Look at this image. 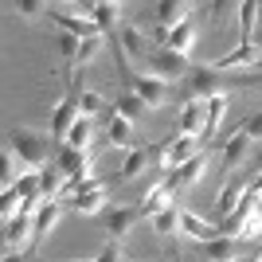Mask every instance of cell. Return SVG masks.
Instances as JSON below:
<instances>
[{"mask_svg":"<svg viewBox=\"0 0 262 262\" xmlns=\"http://www.w3.org/2000/svg\"><path fill=\"white\" fill-rule=\"evenodd\" d=\"M8 149L20 157L24 172H43L47 168V157H51V145H47V133H35L28 125H16L8 133Z\"/></svg>","mask_w":262,"mask_h":262,"instance_id":"cell-1","label":"cell"},{"mask_svg":"<svg viewBox=\"0 0 262 262\" xmlns=\"http://www.w3.org/2000/svg\"><path fill=\"white\" fill-rule=\"evenodd\" d=\"M258 227H262V215H258V200H254V192H251L239 208L219 223V235H223V239H254Z\"/></svg>","mask_w":262,"mask_h":262,"instance_id":"cell-2","label":"cell"},{"mask_svg":"<svg viewBox=\"0 0 262 262\" xmlns=\"http://www.w3.org/2000/svg\"><path fill=\"white\" fill-rule=\"evenodd\" d=\"M121 90H133L149 110H161L164 102H168V82L149 75V71H141V75H137V71H125V75H121Z\"/></svg>","mask_w":262,"mask_h":262,"instance_id":"cell-3","label":"cell"},{"mask_svg":"<svg viewBox=\"0 0 262 262\" xmlns=\"http://www.w3.org/2000/svg\"><path fill=\"white\" fill-rule=\"evenodd\" d=\"M47 20L59 24V32H63V35H75V39H94V35H102V28L94 24L90 8H82V12H67V8H59V4H51Z\"/></svg>","mask_w":262,"mask_h":262,"instance_id":"cell-4","label":"cell"},{"mask_svg":"<svg viewBox=\"0 0 262 262\" xmlns=\"http://www.w3.org/2000/svg\"><path fill=\"white\" fill-rule=\"evenodd\" d=\"M184 86H188V98L208 102V98H215V94H227L231 82L219 75V71H211V67H192V75L184 78Z\"/></svg>","mask_w":262,"mask_h":262,"instance_id":"cell-5","label":"cell"},{"mask_svg":"<svg viewBox=\"0 0 262 262\" xmlns=\"http://www.w3.org/2000/svg\"><path fill=\"white\" fill-rule=\"evenodd\" d=\"M208 164H211V157L208 153H200V157H192L188 164H180V168H172V176H164V188L172 192V196H180V192H188V188H196L204 176H208Z\"/></svg>","mask_w":262,"mask_h":262,"instance_id":"cell-6","label":"cell"},{"mask_svg":"<svg viewBox=\"0 0 262 262\" xmlns=\"http://www.w3.org/2000/svg\"><path fill=\"white\" fill-rule=\"evenodd\" d=\"M211 71H254V67H262V51L254 43H239V47H231L227 55H219V59H211Z\"/></svg>","mask_w":262,"mask_h":262,"instance_id":"cell-7","label":"cell"},{"mask_svg":"<svg viewBox=\"0 0 262 262\" xmlns=\"http://www.w3.org/2000/svg\"><path fill=\"white\" fill-rule=\"evenodd\" d=\"M149 75L164 78V82H176V78L192 75V63H188V55H176V51H153V59H149Z\"/></svg>","mask_w":262,"mask_h":262,"instance_id":"cell-8","label":"cell"},{"mask_svg":"<svg viewBox=\"0 0 262 262\" xmlns=\"http://www.w3.org/2000/svg\"><path fill=\"white\" fill-rule=\"evenodd\" d=\"M204 125H208V102L200 98H188L176 114V129L172 133H184V137H204Z\"/></svg>","mask_w":262,"mask_h":262,"instance_id":"cell-9","label":"cell"},{"mask_svg":"<svg viewBox=\"0 0 262 262\" xmlns=\"http://www.w3.org/2000/svg\"><path fill=\"white\" fill-rule=\"evenodd\" d=\"M28 243H35V215L20 211L4 223V251H24Z\"/></svg>","mask_w":262,"mask_h":262,"instance_id":"cell-10","label":"cell"},{"mask_svg":"<svg viewBox=\"0 0 262 262\" xmlns=\"http://www.w3.org/2000/svg\"><path fill=\"white\" fill-rule=\"evenodd\" d=\"M176 208V196L164 188V176H153V184L145 188V196H141V215L145 219H157L161 211Z\"/></svg>","mask_w":262,"mask_h":262,"instance_id":"cell-11","label":"cell"},{"mask_svg":"<svg viewBox=\"0 0 262 262\" xmlns=\"http://www.w3.org/2000/svg\"><path fill=\"white\" fill-rule=\"evenodd\" d=\"M180 235H184V239H196V243H204V247H208L211 239H219V227H215V223H208L204 215H196L192 208H180Z\"/></svg>","mask_w":262,"mask_h":262,"instance_id":"cell-12","label":"cell"},{"mask_svg":"<svg viewBox=\"0 0 262 262\" xmlns=\"http://www.w3.org/2000/svg\"><path fill=\"white\" fill-rule=\"evenodd\" d=\"M55 164L71 176V184L90 180V153H82V149H67V145H63V149H59V157H55Z\"/></svg>","mask_w":262,"mask_h":262,"instance_id":"cell-13","label":"cell"},{"mask_svg":"<svg viewBox=\"0 0 262 262\" xmlns=\"http://www.w3.org/2000/svg\"><path fill=\"white\" fill-rule=\"evenodd\" d=\"M247 196H251V180H227V184H223V192L215 196V215H219V223H223L231 211L239 208Z\"/></svg>","mask_w":262,"mask_h":262,"instance_id":"cell-14","label":"cell"},{"mask_svg":"<svg viewBox=\"0 0 262 262\" xmlns=\"http://www.w3.org/2000/svg\"><path fill=\"white\" fill-rule=\"evenodd\" d=\"M78 118H82V114H78L75 98H63L59 106H55V114H51V141H63L67 145V137H71V129H75Z\"/></svg>","mask_w":262,"mask_h":262,"instance_id":"cell-15","label":"cell"},{"mask_svg":"<svg viewBox=\"0 0 262 262\" xmlns=\"http://www.w3.org/2000/svg\"><path fill=\"white\" fill-rule=\"evenodd\" d=\"M71 98H75V106H78V114H82V118H114V114H118V106H114V102H106L98 94V90H78V94H71Z\"/></svg>","mask_w":262,"mask_h":262,"instance_id":"cell-16","label":"cell"},{"mask_svg":"<svg viewBox=\"0 0 262 262\" xmlns=\"http://www.w3.org/2000/svg\"><path fill=\"white\" fill-rule=\"evenodd\" d=\"M90 16H94V24L102 28V35H110V39H118L121 32V4H110V0H98V4H86Z\"/></svg>","mask_w":262,"mask_h":262,"instance_id":"cell-17","label":"cell"},{"mask_svg":"<svg viewBox=\"0 0 262 262\" xmlns=\"http://www.w3.org/2000/svg\"><path fill=\"white\" fill-rule=\"evenodd\" d=\"M247 153H251V137H247V133H243V125H239V129L223 141V157H219V164H223L227 172H235V168L247 161Z\"/></svg>","mask_w":262,"mask_h":262,"instance_id":"cell-18","label":"cell"},{"mask_svg":"<svg viewBox=\"0 0 262 262\" xmlns=\"http://www.w3.org/2000/svg\"><path fill=\"white\" fill-rule=\"evenodd\" d=\"M164 145H168V168H180V164H188L192 157L204 153V149H200V137H184V133H172Z\"/></svg>","mask_w":262,"mask_h":262,"instance_id":"cell-19","label":"cell"},{"mask_svg":"<svg viewBox=\"0 0 262 262\" xmlns=\"http://www.w3.org/2000/svg\"><path fill=\"white\" fill-rule=\"evenodd\" d=\"M137 219H141V208H114L106 215V227H110V239L121 243L125 235H129L133 227H137Z\"/></svg>","mask_w":262,"mask_h":262,"instance_id":"cell-20","label":"cell"},{"mask_svg":"<svg viewBox=\"0 0 262 262\" xmlns=\"http://www.w3.org/2000/svg\"><path fill=\"white\" fill-rule=\"evenodd\" d=\"M192 8L196 4H188V0H161L157 4V20H161V28H180V24H192L188 20Z\"/></svg>","mask_w":262,"mask_h":262,"instance_id":"cell-21","label":"cell"},{"mask_svg":"<svg viewBox=\"0 0 262 262\" xmlns=\"http://www.w3.org/2000/svg\"><path fill=\"white\" fill-rule=\"evenodd\" d=\"M59 219H63V204L59 200H43V208L35 211V243H43L59 227Z\"/></svg>","mask_w":262,"mask_h":262,"instance_id":"cell-22","label":"cell"},{"mask_svg":"<svg viewBox=\"0 0 262 262\" xmlns=\"http://www.w3.org/2000/svg\"><path fill=\"white\" fill-rule=\"evenodd\" d=\"M200 32H196V24H180V28H168V39H164L161 51H176V55H188L192 47H196Z\"/></svg>","mask_w":262,"mask_h":262,"instance_id":"cell-23","label":"cell"},{"mask_svg":"<svg viewBox=\"0 0 262 262\" xmlns=\"http://www.w3.org/2000/svg\"><path fill=\"white\" fill-rule=\"evenodd\" d=\"M133 125H137V121L114 114V118H110V125H106L110 145H114V149H125V153H129V149H137V145H133Z\"/></svg>","mask_w":262,"mask_h":262,"instance_id":"cell-24","label":"cell"},{"mask_svg":"<svg viewBox=\"0 0 262 262\" xmlns=\"http://www.w3.org/2000/svg\"><path fill=\"white\" fill-rule=\"evenodd\" d=\"M67 184H71V176H67L59 164H51V168L39 172V196H43V200H59L67 192Z\"/></svg>","mask_w":262,"mask_h":262,"instance_id":"cell-25","label":"cell"},{"mask_svg":"<svg viewBox=\"0 0 262 262\" xmlns=\"http://www.w3.org/2000/svg\"><path fill=\"white\" fill-rule=\"evenodd\" d=\"M258 16H262L258 0H243L239 4V43H251L254 28H258Z\"/></svg>","mask_w":262,"mask_h":262,"instance_id":"cell-26","label":"cell"},{"mask_svg":"<svg viewBox=\"0 0 262 262\" xmlns=\"http://www.w3.org/2000/svg\"><path fill=\"white\" fill-rule=\"evenodd\" d=\"M118 43H121V51H125V55H133V59H141V63H145V32H141V28H133V24H121Z\"/></svg>","mask_w":262,"mask_h":262,"instance_id":"cell-27","label":"cell"},{"mask_svg":"<svg viewBox=\"0 0 262 262\" xmlns=\"http://www.w3.org/2000/svg\"><path fill=\"white\" fill-rule=\"evenodd\" d=\"M149 223H153L157 239H184V235H180V208L161 211V215H157V219H149Z\"/></svg>","mask_w":262,"mask_h":262,"instance_id":"cell-28","label":"cell"},{"mask_svg":"<svg viewBox=\"0 0 262 262\" xmlns=\"http://www.w3.org/2000/svg\"><path fill=\"white\" fill-rule=\"evenodd\" d=\"M114 106H118V114H121V118H129V121H141L145 114H153V110L145 106V102L137 98L133 90H121V94H118V102H114Z\"/></svg>","mask_w":262,"mask_h":262,"instance_id":"cell-29","label":"cell"},{"mask_svg":"<svg viewBox=\"0 0 262 262\" xmlns=\"http://www.w3.org/2000/svg\"><path fill=\"white\" fill-rule=\"evenodd\" d=\"M223 118H227V94L208 98V125H204V137H215L219 125H223Z\"/></svg>","mask_w":262,"mask_h":262,"instance_id":"cell-30","label":"cell"},{"mask_svg":"<svg viewBox=\"0 0 262 262\" xmlns=\"http://www.w3.org/2000/svg\"><path fill=\"white\" fill-rule=\"evenodd\" d=\"M208 262H239V243L235 239H211L208 243Z\"/></svg>","mask_w":262,"mask_h":262,"instance_id":"cell-31","label":"cell"},{"mask_svg":"<svg viewBox=\"0 0 262 262\" xmlns=\"http://www.w3.org/2000/svg\"><path fill=\"white\" fill-rule=\"evenodd\" d=\"M90 141H94V118H78L71 137H67V149H82V153H86Z\"/></svg>","mask_w":262,"mask_h":262,"instance_id":"cell-32","label":"cell"},{"mask_svg":"<svg viewBox=\"0 0 262 262\" xmlns=\"http://www.w3.org/2000/svg\"><path fill=\"white\" fill-rule=\"evenodd\" d=\"M12 8L20 12L24 20L32 24V20H39V16H47V12H51V4H35V0H20V4H12Z\"/></svg>","mask_w":262,"mask_h":262,"instance_id":"cell-33","label":"cell"},{"mask_svg":"<svg viewBox=\"0 0 262 262\" xmlns=\"http://www.w3.org/2000/svg\"><path fill=\"white\" fill-rule=\"evenodd\" d=\"M231 16H239V4H231V0H219V4H211V24H215V28H223Z\"/></svg>","mask_w":262,"mask_h":262,"instance_id":"cell-34","label":"cell"},{"mask_svg":"<svg viewBox=\"0 0 262 262\" xmlns=\"http://www.w3.org/2000/svg\"><path fill=\"white\" fill-rule=\"evenodd\" d=\"M102 39H106V35H94V39H82V47H78V59H75V67H86L90 59H94V55L102 51Z\"/></svg>","mask_w":262,"mask_h":262,"instance_id":"cell-35","label":"cell"},{"mask_svg":"<svg viewBox=\"0 0 262 262\" xmlns=\"http://www.w3.org/2000/svg\"><path fill=\"white\" fill-rule=\"evenodd\" d=\"M78 47H82V39H75V35H63V32H59V51L71 59V67H75V59H78Z\"/></svg>","mask_w":262,"mask_h":262,"instance_id":"cell-36","label":"cell"},{"mask_svg":"<svg viewBox=\"0 0 262 262\" xmlns=\"http://www.w3.org/2000/svg\"><path fill=\"white\" fill-rule=\"evenodd\" d=\"M243 133H247L251 141H262V110H258V114H251V118L243 121Z\"/></svg>","mask_w":262,"mask_h":262,"instance_id":"cell-37","label":"cell"},{"mask_svg":"<svg viewBox=\"0 0 262 262\" xmlns=\"http://www.w3.org/2000/svg\"><path fill=\"white\" fill-rule=\"evenodd\" d=\"M4 262H28V254L24 251H4Z\"/></svg>","mask_w":262,"mask_h":262,"instance_id":"cell-38","label":"cell"},{"mask_svg":"<svg viewBox=\"0 0 262 262\" xmlns=\"http://www.w3.org/2000/svg\"><path fill=\"white\" fill-rule=\"evenodd\" d=\"M254 239H258V243H262V227H258V235H254Z\"/></svg>","mask_w":262,"mask_h":262,"instance_id":"cell-39","label":"cell"},{"mask_svg":"<svg viewBox=\"0 0 262 262\" xmlns=\"http://www.w3.org/2000/svg\"><path fill=\"white\" fill-rule=\"evenodd\" d=\"M258 262H262V251H258Z\"/></svg>","mask_w":262,"mask_h":262,"instance_id":"cell-40","label":"cell"},{"mask_svg":"<svg viewBox=\"0 0 262 262\" xmlns=\"http://www.w3.org/2000/svg\"><path fill=\"white\" fill-rule=\"evenodd\" d=\"M258 164H262V153H258Z\"/></svg>","mask_w":262,"mask_h":262,"instance_id":"cell-41","label":"cell"}]
</instances>
